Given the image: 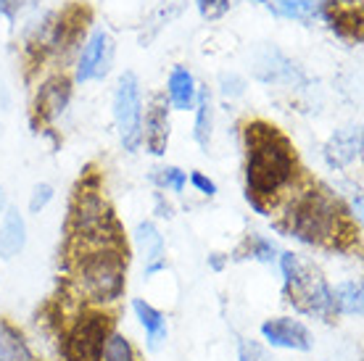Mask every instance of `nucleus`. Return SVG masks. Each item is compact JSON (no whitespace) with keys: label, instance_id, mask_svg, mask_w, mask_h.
Wrapping results in <instances>:
<instances>
[{"label":"nucleus","instance_id":"obj_1","mask_svg":"<svg viewBox=\"0 0 364 361\" xmlns=\"http://www.w3.org/2000/svg\"><path fill=\"white\" fill-rule=\"evenodd\" d=\"M246 198L264 214L277 200L282 188H288L296 174V153L288 137L267 122H251L246 126Z\"/></svg>","mask_w":364,"mask_h":361},{"label":"nucleus","instance_id":"obj_2","mask_svg":"<svg viewBox=\"0 0 364 361\" xmlns=\"http://www.w3.org/2000/svg\"><path fill=\"white\" fill-rule=\"evenodd\" d=\"M127 256L119 245H103L80 259V288L95 303L117 301L124 293Z\"/></svg>","mask_w":364,"mask_h":361},{"label":"nucleus","instance_id":"obj_3","mask_svg":"<svg viewBox=\"0 0 364 361\" xmlns=\"http://www.w3.org/2000/svg\"><path fill=\"white\" fill-rule=\"evenodd\" d=\"M338 225L341 214L336 200L319 190H306L304 195H299L288 214V232L309 245H325L336 240Z\"/></svg>","mask_w":364,"mask_h":361},{"label":"nucleus","instance_id":"obj_4","mask_svg":"<svg viewBox=\"0 0 364 361\" xmlns=\"http://www.w3.org/2000/svg\"><path fill=\"white\" fill-rule=\"evenodd\" d=\"M280 266L282 277H285V298L291 301L301 314L328 316L333 311L328 282L311 264H306L296 253H282Z\"/></svg>","mask_w":364,"mask_h":361},{"label":"nucleus","instance_id":"obj_5","mask_svg":"<svg viewBox=\"0 0 364 361\" xmlns=\"http://www.w3.org/2000/svg\"><path fill=\"white\" fill-rule=\"evenodd\" d=\"M74 237L82 240L85 245H119V232H117V219L111 214V208L106 206V200L100 198L98 190L82 188L80 198H77V208H74Z\"/></svg>","mask_w":364,"mask_h":361},{"label":"nucleus","instance_id":"obj_6","mask_svg":"<svg viewBox=\"0 0 364 361\" xmlns=\"http://www.w3.org/2000/svg\"><path fill=\"white\" fill-rule=\"evenodd\" d=\"M114 122L124 151L135 153L143 140V90L135 72H124L114 92Z\"/></svg>","mask_w":364,"mask_h":361},{"label":"nucleus","instance_id":"obj_7","mask_svg":"<svg viewBox=\"0 0 364 361\" xmlns=\"http://www.w3.org/2000/svg\"><path fill=\"white\" fill-rule=\"evenodd\" d=\"M109 333L111 322L106 314H98V311L82 314L66 338V361H100Z\"/></svg>","mask_w":364,"mask_h":361},{"label":"nucleus","instance_id":"obj_8","mask_svg":"<svg viewBox=\"0 0 364 361\" xmlns=\"http://www.w3.org/2000/svg\"><path fill=\"white\" fill-rule=\"evenodd\" d=\"M111 61H114V40L103 27H95L85 40L77 61V82L103 80L111 72Z\"/></svg>","mask_w":364,"mask_h":361},{"label":"nucleus","instance_id":"obj_9","mask_svg":"<svg viewBox=\"0 0 364 361\" xmlns=\"http://www.w3.org/2000/svg\"><path fill=\"white\" fill-rule=\"evenodd\" d=\"M264 340L274 348H288V351H311L314 338H311L309 327L293 319V316H274L267 319L262 325Z\"/></svg>","mask_w":364,"mask_h":361},{"label":"nucleus","instance_id":"obj_10","mask_svg":"<svg viewBox=\"0 0 364 361\" xmlns=\"http://www.w3.org/2000/svg\"><path fill=\"white\" fill-rule=\"evenodd\" d=\"M172 122H169V106H166L164 98H154V103L148 106L146 114V129H143V140L146 143L148 153L151 156H164L166 148H169V129Z\"/></svg>","mask_w":364,"mask_h":361},{"label":"nucleus","instance_id":"obj_11","mask_svg":"<svg viewBox=\"0 0 364 361\" xmlns=\"http://www.w3.org/2000/svg\"><path fill=\"white\" fill-rule=\"evenodd\" d=\"M359 153H362V132H359V126H348V129H341L330 137L325 158H328L330 166L341 169L354 158H359Z\"/></svg>","mask_w":364,"mask_h":361},{"label":"nucleus","instance_id":"obj_12","mask_svg":"<svg viewBox=\"0 0 364 361\" xmlns=\"http://www.w3.org/2000/svg\"><path fill=\"white\" fill-rule=\"evenodd\" d=\"M69 95H72L69 80L66 77H50L48 82H43V87L37 92V114L43 119H55L66 109Z\"/></svg>","mask_w":364,"mask_h":361},{"label":"nucleus","instance_id":"obj_13","mask_svg":"<svg viewBox=\"0 0 364 361\" xmlns=\"http://www.w3.org/2000/svg\"><path fill=\"white\" fill-rule=\"evenodd\" d=\"M135 240L140 245V251H143V259H146V274H156V271H161L166 266V259H164V237L161 232L156 230V225L151 222H143V225H137L135 230Z\"/></svg>","mask_w":364,"mask_h":361},{"label":"nucleus","instance_id":"obj_14","mask_svg":"<svg viewBox=\"0 0 364 361\" xmlns=\"http://www.w3.org/2000/svg\"><path fill=\"white\" fill-rule=\"evenodd\" d=\"M166 95H169L172 109H177V111H191L193 106H196L198 87H196V80H193L191 69L174 66L172 74H169V80H166Z\"/></svg>","mask_w":364,"mask_h":361},{"label":"nucleus","instance_id":"obj_15","mask_svg":"<svg viewBox=\"0 0 364 361\" xmlns=\"http://www.w3.org/2000/svg\"><path fill=\"white\" fill-rule=\"evenodd\" d=\"M264 9L282 18H299V21H309V18L325 16L330 0H259Z\"/></svg>","mask_w":364,"mask_h":361},{"label":"nucleus","instance_id":"obj_16","mask_svg":"<svg viewBox=\"0 0 364 361\" xmlns=\"http://www.w3.org/2000/svg\"><path fill=\"white\" fill-rule=\"evenodd\" d=\"M27 243V225H24V217L18 214V208L11 206L3 217V227H0V256L9 262L14 256L21 253Z\"/></svg>","mask_w":364,"mask_h":361},{"label":"nucleus","instance_id":"obj_17","mask_svg":"<svg viewBox=\"0 0 364 361\" xmlns=\"http://www.w3.org/2000/svg\"><path fill=\"white\" fill-rule=\"evenodd\" d=\"M132 308H135V314H137V319H140V325L146 327L148 348H151V351H156V348L161 345V340L166 338L164 314H161L159 308L151 306V303H146V301H140V298L132 303Z\"/></svg>","mask_w":364,"mask_h":361},{"label":"nucleus","instance_id":"obj_18","mask_svg":"<svg viewBox=\"0 0 364 361\" xmlns=\"http://www.w3.org/2000/svg\"><path fill=\"white\" fill-rule=\"evenodd\" d=\"M196 129H193V137L200 148H209L211 140V129H214V103H211V92L209 87H203L196 98Z\"/></svg>","mask_w":364,"mask_h":361},{"label":"nucleus","instance_id":"obj_19","mask_svg":"<svg viewBox=\"0 0 364 361\" xmlns=\"http://www.w3.org/2000/svg\"><path fill=\"white\" fill-rule=\"evenodd\" d=\"M362 285L359 282H341L336 290H330V303H333V311H341V314L348 316H359L362 314Z\"/></svg>","mask_w":364,"mask_h":361},{"label":"nucleus","instance_id":"obj_20","mask_svg":"<svg viewBox=\"0 0 364 361\" xmlns=\"http://www.w3.org/2000/svg\"><path fill=\"white\" fill-rule=\"evenodd\" d=\"M0 361H32V351L21 333L6 322L0 325Z\"/></svg>","mask_w":364,"mask_h":361},{"label":"nucleus","instance_id":"obj_21","mask_svg":"<svg viewBox=\"0 0 364 361\" xmlns=\"http://www.w3.org/2000/svg\"><path fill=\"white\" fill-rule=\"evenodd\" d=\"M182 11H185V0H161V3H159V6L154 9V14L148 16V24L154 27L151 37H154L159 29L164 27V24H172V21L180 16Z\"/></svg>","mask_w":364,"mask_h":361},{"label":"nucleus","instance_id":"obj_22","mask_svg":"<svg viewBox=\"0 0 364 361\" xmlns=\"http://www.w3.org/2000/svg\"><path fill=\"white\" fill-rule=\"evenodd\" d=\"M100 361H135V353H132V345L124 335L109 333L106 343H103V356Z\"/></svg>","mask_w":364,"mask_h":361},{"label":"nucleus","instance_id":"obj_23","mask_svg":"<svg viewBox=\"0 0 364 361\" xmlns=\"http://www.w3.org/2000/svg\"><path fill=\"white\" fill-rule=\"evenodd\" d=\"M154 180L159 182L161 188H169V190H174V193H182L188 177H185V172L177 169V166H164V169H159V172L154 174Z\"/></svg>","mask_w":364,"mask_h":361},{"label":"nucleus","instance_id":"obj_24","mask_svg":"<svg viewBox=\"0 0 364 361\" xmlns=\"http://www.w3.org/2000/svg\"><path fill=\"white\" fill-rule=\"evenodd\" d=\"M40 0H0V16L6 21H16L21 14H27L29 9H35Z\"/></svg>","mask_w":364,"mask_h":361},{"label":"nucleus","instance_id":"obj_25","mask_svg":"<svg viewBox=\"0 0 364 361\" xmlns=\"http://www.w3.org/2000/svg\"><path fill=\"white\" fill-rule=\"evenodd\" d=\"M237 359L240 361H274L272 356L267 353L264 345L256 343V340H248V338H243L240 345H237Z\"/></svg>","mask_w":364,"mask_h":361},{"label":"nucleus","instance_id":"obj_26","mask_svg":"<svg viewBox=\"0 0 364 361\" xmlns=\"http://www.w3.org/2000/svg\"><path fill=\"white\" fill-rule=\"evenodd\" d=\"M248 253H251V259H259V262L264 264H272L274 262V245L269 243V240H264V237L259 235H251L248 237Z\"/></svg>","mask_w":364,"mask_h":361},{"label":"nucleus","instance_id":"obj_27","mask_svg":"<svg viewBox=\"0 0 364 361\" xmlns=\"http://www.w3.org/2000/svg\"><path fill=\"white\" fill-rule=\"evenodd\" d=\"M196 6L206 21H217L230 11V0H196Z\"/></svg>","mask_w":364,"mask_h":361},{"label":"nucleus","instance_id":"obj_28","mask_svg":"<svg viewBox=\"0 0 364 361\" xmlns=\"http://www.w3.org/2000/svg\"><path fill=\"white\" fill-rule=\"evenodd\" d=\"M50 200H53V188H50L48 182H40V185L32 188V195H29V211H32V214H40Z\"/></svg>","mask_w":364,"mask_h":361},{"label":"nucleus","instance_id":"obj_29","mask_svg":"<svg viewBox=\"0 0 364 361\" xmlns=\"http://www.w3.org/2000/svg\"><path fill=\"white\" fill-rule=\"evenodd\" d=\"M219 85H222V92L230 95V98L243 95V87H246V82L240 80L237 74H222V77H219Z\"/></svg>","mask_w":364,"mask_h":361},{"label":"nucleus","instance_id":"obj_30","mask_svg":"<svg viewBox=\"0 0 364 361\" xmlns=\"http://www.w3.org/2000/svg\"><path fill=\"white\" fill-rule=\"evenodd\" d=\"M191 185L196 190H198V193H203V195H217V185H214V182L209 180V177H206V174H200V172H193L191 174Z\"/></svg>","mask_w":364,"mask_h":361},{"label":"nucleus","instance_id":"obj_31","mask_svg":"<svg viewBox=\"0 0 364 361\" xmlns=\"http://www.w3.org/2000/svg\"><path fill=\"white\" fill-rule=\"evenodd\" d=\"M0 208H3V190H0Z\"/></svg>","mask_w":364,"mask_h":361}]
</instances>
